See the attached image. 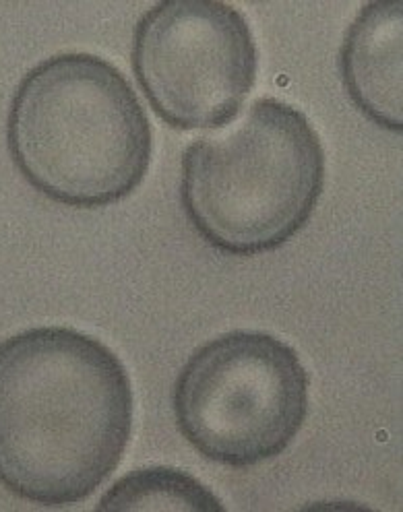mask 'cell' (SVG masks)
Here are the masks:
<instances>
[{
  "mask_svg": "<svg viewBox=\"0 0 403 512\" xmlns=\"http://www.w3.org/2000/svg\"><path fill=\"white\" fill-rule=\"evenodd\" d=\"M7 145L31 188L73 209L129 199L153 155L133 85L89 52H62L25 73L9 108Z\"/></svg>",
  "mask_w": 403,
  "mask_h": 512,
  "instance_id": "2",
  "label": "cell"
},
{
  "mask_svg": "<svg viewBox=\"0 0 403 512\" xmlns=\"http://www.w3.org/2000/svg\"><path fill=\"white\" fill-rule=\"evenodd\" d=\"M323 188L317 131L304 112L275 98L257 100L182 155V211L211 248L230 256L282 248L313 217Z\"/></svg>",
  "mask_w": 403,
  "mask_h": 512,
  "instance_id": "3",
  "label": "cell"
},
{
  "mask_svg": "<svg viewBox=\"0 0 403 512\" xmlns=\"http://www.w3.org/2000/svg\"><path fill=\"white\" fill-rule=\"evenodd\" d=\"M100 512L182 510L226 512V506L197 477L176 467L155 465L122 475L96 504Z\"/></svg>",
  "mask_w": 403,
  "mask_h": 512,
  "instance_id": "7",
  "label": "cell"
},
{
  "mask_svg": "<svg viewBox=\"0 0 403 512\" xmlns=\"http://www.w3.org/2000/svg\"><path fill=\"white\" fill-rule=\"evenodd\" d=\"M401 0H372L352 21L339 71L352 104L377 126L401 135Z\"/></svg>",
  "mask_w": 403,
  "mask_h": 512,
  "instance_id": "6",
  "label": "cell"
},
{
  "mask_svg": "<svg viewBox=\"0 0 403 512\" xmlns=\"http://www.w3.org/2000/svg\"><path fill=\"white\" fill-rule=\"evenodd\" d=\"M257 71L251 25L220 0H162L135 27V79L151 110L176 131L234 120Z\"/></svg>",
  "mask_w": 403,
  "mask_h": 512,
  "instance_id": "5",
  "label": "cell"
},
{
  "mask_svg": "<svg viewBox=\"0 0 403 512\" xmlns=\"http://www.w3.org/2000/svg\"><path fill=\"white\" fill-rule=\"evenodd\" d=\"M308 372L286 341L230 331L203 343L182 366L174 420L195 451L232 469L288 451L308 415Z\"/></svg>",
  "mask_w": 403,
  "mask_h": 512,
  "instance_id": "4",
  "label": "cell"
},
{
  "mask_svg": "<svg viewBox=\"0 0 403 512\" xmlns=\"http://www.w3.org/2000/svg\"><path fill=\"white\" fill-rule=\"evenodd\" d=\"M127 368L100 339L38 327L0 343V486L40 506L87 500L133 434Z\"/></svg>",
  "mask_w": 403,
  "mask_h": 512,
  "instance_id": "1",
  "label": "cell"
}]
</instances>
